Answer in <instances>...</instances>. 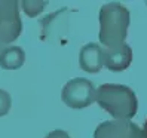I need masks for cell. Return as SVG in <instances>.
<instances>
[{"instance_id":"cell-6","label":"cell","mask_w":147,"mask_h":138,"mask_svg":"<svg viewBox=\"0 0 147 138\" xmlns=\"http://www.w3.org/2000/svg\"><path fill=\"white\" fill-rule=\"evenodd\" d=\"M132 63V48L128 43H122L115 48L102 49V64L110 71H123Z\"/></svg>"},{"instance_id":"cell-10","label":"cell","mask_w":147,"mask_h":138,"mask_svg":"<svg viewBox=\"0 0 147 138\" xmlns=\"http://www.w3.org/2000/svg\"><path fill=\"white\" fill-rule=\"evenodd\" d=\"M11 106H12V98H11V95H9L6 91L0 89V117L9 113Z\"/></svg>"},{"instance_id":"cell-12","label":"cell","mask_w":147,"mask_h":138,"mask_svg":"<svg viewBox=\"0 0 147 138\" xmlns=\"http://www.w3.org/2000/svg\"><path fill=\"white\" fill-rule=\"evenodd\" d=\"M141 138H147V120H146V123L141 129Z\"/></svg>"},{"instance_id":"cell-2","label":"cell","mask_w":147,"mask_h":138,"mask_svg":"<svg viewBox=\"0 0 147 138\" xmlns=\"http://www.w3.org/2000/svg\"><path fill=\"white\" fill-rule=\"evenodd\" d=\"M95 101L115 119H132L138 110L135 92L125 85L106 83L97 89Z\"/></svg>"},{"instance_id":"cell-8","label":"cell","mask_w":147,"mask_h":138,"mask_svg":"<svg viewBox=\"0 0 147 138\" xmlns=\"http://www.w3.org/2000/svg\"><path fill=\"white\" fill-rule=\"evenodd\" d=\"M25 52L20 46H7L0 52V67L3 70H16L24 65Z\"/></svg>"},{"instance_id":"cell-9","label":"cell","mask_w":147,"mask_h":138,"mask_svg":"<svg viewBox=\"0 0 147 138\" xmlns=\"http://www.w3.org/2000/svg\"><path fill=\"white\" fill-rule=\"evenodd\" d=\"M45 6H46V2H37V0H24L21 3V7L24 9V12L28 16H31V18L37 16L43 11Z\"/></svg>"},{"instance_id":"cell-13","label":"cell","mask_w":147,"mask_h":138,"mask_svg":"<svg viewBox=\"0 0 147 138\" xmlns=\"http://www.w3.org/2000/svg\"><path fill=\"white\" fill-rule=\"evenodd\" d=\"M2 49H3V48H2V43H0V52H2Z\"/></svg>"},{"instance_id":"cell-14","label":"cell","mask_w":147,"mask_h":138,"mask_svg":"<svg viewBox=\"0 0 147 138\" xmlns=\"http://www.w3.org/2000/svg\"><path fill=\"white\" fill-rule=\"evenodd\" d=\"M146 6H147V0H146Z\"/></svg>"},{"instance_id":"cell-7","label":"cell","mask_w":147,"mask_h":138,"mask_svg":"<svg viewBox=\"0 0 147 138\" xmlns=\"http://www.w3.org/2000/svg\"><path fill=\"white\" fill-rule=\"evenodd\" d=\"M80 68L86 73H100L102 68V49L97 43H88L79 54Z\"/></svg>"},{"instance_id":"cell-4","label":"cell","mask_w":147,"mask_h":138,"mask_svg":"<svg viewBox=\"0 0 147 138\" xmlns=\"http://www.w3.org/2000/svg\"><path fill=\"white\" fill-rule=\"evenodd\" d=\"M16 0H0V43H12L20 37L22 22Z\"/></svg>"},{"instance_id":"cell-3","label":"cell","mask_w":147,"mask_h":138,"mask_svg":"<svg viewBox=\"0 0 147 138\" xmlns=\"http://www.w3.org/2000/svg\"><path fill=\"white\" fill-rule=\"evenodd\" d=\"M97 89L91 80L85 77H76L68 80L61 91L63 102L70 108H86L95 102Z\"/></svg>"},{"instance_id":"cell-5","label":"cell","mask_w":147,"mask_h":138,"mask_svg":"<svg viewBox=\"0 0 147 138\" xmlns=\"http://www.w3.org/2000/svg\"><path fill=\"white\" fill-rule=\"evenodd\" d=\"M94 138H141V129L131 120L113 119L100 123Z\"/></svg>"},{"instance_id":"cell-11","label":"cell","mask_w":147,"mask_h":138,"mask_svg":"<svg viewBox=\"0 0 147 138\" xmlns=\"http://www.w3.org/2000/svg\"><path fill=\"white\" fill-rule=\"evenodd\" d=\"M45 138H70V137H68V134L65 131H63V129H55V131L49 132Z\"/></svg>"},{"instance_id":"cell-1","label":"cell","mask_w":147,"mask_h":138,"mask_svg":"<svg viewBox=\"0 0 147 138\" xmlns=\"http://www.w3.org/2000/svg\"><path fill=\"white\" fill-rule=\"evenodd\" d=\"M100 42L107 48L125 43L129 27V11L119 2H110L101 6L100 13Z\"/></svg>"}]
</instances>
